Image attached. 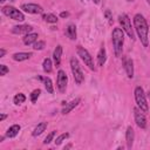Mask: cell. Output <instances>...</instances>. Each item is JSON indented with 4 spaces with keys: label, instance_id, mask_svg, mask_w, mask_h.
<instances>
[{
    "label": "cell",
    "instance_id": "cell-8",
    "mask_svg": "<svg viewBox=\"0 0 150 150\" xmlns=\"http://www.w3.org/2000/svg\"><path fill=\"white\" fill-rule=\"evenodd\" d=\"M67 83H68V77L67 74L63 70H59L57 71V79H56V86L60 93H64L66 88H67Z\"/></svg>",
    "mask_w": 150,
    "mask_h": 150
},
{
    "label": "cell",
    "instance_id": "cell-19",
    "mask_svg": "<svg viewBox=\"0 0 150 150\" xmlns=\"http://www.w3.org/2000/svg\"><path fill=\"white\" fill-rule=\"evenodd\" d=\"M105 60H107V53H105V48L102 46L97 53V63L98 66H103L105 63Z\"/></svg>",
    "mask_w": 150,
    "mask_h": 150
},
{
    "label": "cell",
    "instance_id": "cell-31",
    "mask_svg": "<svg viewBox=\"0 0 150 150\" xmlns=\"http://www.w3.org/2000/svg\"><path fill=\"white\" fill-rule=\"evenodd\" d=\"M60 16H61V18H67V16H69V13H68V12H61Z\"/></svg>",
    "mask_w": 150,
    "mask_h": 150
},
{
    "label": "cell",
    "instance_id": "cell-20",
    "mask_svg": "<svg viewBox=\"0 0 150 150\" xmlns=\"http://www.w3.org/2000/svg\"><path fill=\"white\" fill-rule=\"evenodd\" d=\"M19 131H20V125H19V124H13L12 127H9V128L7 129L6 136L9 137V138H13V137H15V136L19 134Z\"/></svg>",
    "mask_w": 150,
    "mask_h": 150
},
{
    "label": "cell",
    "instance_id": "cell-22",
    "mask_svg": "<svg viewBox=\"0 0 150 150\" xmlns=\"http://www.w3.org/2000/svg\"><path fill=\"white\" fill-rule=\"evenodd\" d=\"M43 82H45V87H46V90L49 93V94H53L54 93V88H53V83H52V80L49 77H45L43 79Z\"/></svg>",
    "mask_w": 150,
    "mask_h": 150
},
{
    "label": "cell",
    "instance_id": "cell-35",
    "mask_svg": "<svg viewBox=\"0 0 150 150\" xmlns=\"http://www.w3.org/2000/svg\"><path fill=\"white\" fill-rule=\"evenodd\" d=\"M93 1H94L95 4H100V1H101V0H93Z\"/></svg>",
    "mask_w": 150,
    "mask_h": 150
},
{
    "label": "cell",
    "instance_id": "cell-14",
    "mask_svg": "<svg viewBox=\"0 0 150 150\" xmlns=\"http://www.w3.org/2000/svg\"><path fill=\"white\" fill-rule=\"evenodd\" d=\"M80 101H81V98H80V97H76L75 100L70 101L69 103H66V105H64V107H63V109H62V114H63V115H66V114L70 112L75 107H77V104L80 103Z\"/></svg>",
    "mask_w": 150,
    "mask_h": 150
},
{
    "label": "cell",
    "instance_id": "cell-27",
    "mask_svg": "<svg viewBox=\"0 0 150 150\" xmlns=\"http://www.w3.org/2000/svg\"><path fill=\"white\" fill-rule=\"evenodd\" d=\"M40 94H41V90H40V89H35V90H33L32 94H30V101H32V102H36V100L39 98Z\"/></svg>",
    "mask_w": 150,
    "mask_h": 150
},
{
    "label": "cell",
    "instance_id": "cell-18",
    "mask_svg": "<svg viewBox=\"0 0 150 150\" xmlns=\"http://www.w3.org/2000/svg\"><path fill=\"white\" fill-rule=\"evenodd\" d=\"M32 56V53H25V52H20V53H15V54H13V60L14 61H19V62H21V61H25V60H28L29 57Z\"/></svg>",
    "mask_w": 150,
    "mask_h": 150
},
{
    "label": "cell",
    "instance_id": "cell-32",
    "mask_svg": "<svg viewBox=\"0 0 150 150\" xmlns=\"http://www.w3.org/2000/svg\"><path fill=\"white\" fill-rule=\"evenodd\" d=\"M5 54H6V50H5L4 48H1V49H0V57H4Z\"/></svg>",
    "mask_w": 150,
    "mask_h": 150
},
{
    "label": "cell",
    "instance_id": "cell-7",
    "mask_svg": "<svg viewBox=\"0 0 150 150\" xmlns=\"http://www.w3.org/2000/svg\"><path fill=\"white\" fill-rule=\"evenodd\" d=\"M76 52H77V55H79V56L82 59V61L84 62V64H86V66H88V68H89L90 70H94V69H95V67H94L93 57H91V55L89 54V52H88L86 48L81 47V46H77Z\"/></svg>",
    "mask_w": 150,
    "mask_h": 150
},
{
    "label": "cell",
    "instance_id": "cell-28",
    "mask_svg": "<svg viewBox=\"0 0 150 150\" xmlns=\"http://www.w3.org/2000/svg\"><path fill=\"white\" fill-rule=\"evenodd\" d=\"M55 134H56V131L55 130H53V131H50L48 135H47V137L45 138V141H43V144H49L53 139H54V136H55Z\"/></svg>",
    "mask_w": 150,
    "mask_h": 150
},
{
    "label": "cell",
    "instance_id": "cell-25",
    "mask_svg": "<svg viewBox=\"0 0 150 150\" xmlns=\"http://www.w3.org/2000/svg\"><path fill=\"white\" fill-rule=\"evenodd\" d=\"M26 101V96L22 94V93H19V94H16L15 96H14V98H13V102H14V104H21V103H23Z\"/></svg>",
    "mask_w": 150,
    "mask_h": 150
},
{
    "label": "cell",
    "instance_id": "cell-2",
    "mask_svg": "<svg viewBox=\"0 0 150 150\" xmlns=\"http://www.w3.org/2000/svg\"><path fill=\"white\" fill-rule=\"evenodd\" d=\"M111 39H112V45H114V52L117 57L122 55L123 52V42H124V32L122 28H114L111 33Z\"/></svg>",
    "mask_w": 150,
    "mask_h": 150
},
{
    "label": "cell",
    "instance_id": "cell-12",
    "mask_svg": "<svg viewBox=\"0 0 150 150\" xmlns=\"http://www.w3.org/2000/svg\"><path fill=\"white\" fill-rule=\"evenodd\" d=\"M123 67L129 79L134 77V62L131 59H124L123 60Z\"/></svg>",
    "mask_w": 150,
    "mask_h": 150
},
{
    "label": "cell",
    "instance_id": "cell-6",
    "mask_svg": "<svg viewBox=\"0 0 150 150\" xmlns=\"http://www.w3.org/2000/svg\"><path fill=\"white\" fill-rule=\"evenodd\" d=\"M118 22L120 25L122 26V29L124 33H127V35L130 38V39H135V35H134V30L131 28V21L129 19V16L127 14H121L118 16Z\"/></svg>",
    "mask_w": 150,
    "mask_h": 150
},
{
    "label": "cell",
    "instance_id": "cell-13",
    "mask_svg": "<svg viewBox=\"0 0 150 150\" xmlns=\"http://www.w3.org/2000/svg\"><path fill=\"white\" fill-rule=\"evenodd\" d=\"M134 138H135L134 129L131 127H128L127 131H125V142H127V148L128 149H131V146L134 144Z\"/></svg>",
    "mask_w": 150,
    "mask_h": 150
},
{
    "label": "cell",
    "instance_id": "cell-37",
    "mask_svg": "<svg viewBox=\"0 0 150 150\" xmlns=\"http://www.w3.org/2000/svg\"><path fill=\"white\" fill-rule=\"evenodd\" d=\"M82 1H84V0H82Z\"/></svg>",
    "mask_w": 150,
    "mask_h": 150
},
{
    "label": "cell",
    "instance_id": "cell-24",
    "mask_svg": "<svg viewBox=\"0 0 150 150\" xmlns=\"http://www.w3.org/2000/svg\"><path fill=\"white\" fill-rule=\"evenodd\" d=\"M42 68L46 73H50L52 71V60L50 59H45L43 60V63H42Z\"/></svg>",
    "mask_w": 150,
    "mask_h": 150
},
{
    "label": "cell",
    "instance_id": "cell-5",
    "mask_svg": "<svg viewBox=\"0 0 150 150\" xmlns=\"http://www.w3.org/2000/svg\"><path fill=\"white\" fill-rule=\"evenodd\" d=\"M2 13L6 16H8V18H11L13 20H16V21H23L25 20V15L22 14V12L16 9L13 6H5V7H2Z\"/></svg>",
    "mask_w": 150,
    "mask_h": 150
},
{
    "label": "cell",
    "instance_id": "cell-4",
    "mask_svg": "<svg viewBox=\"0 0 150 150\" xmlns=\"http://www.w3.org/2000/svg\"><path fill=\"white\" fill-rule=\"evenodd\" d=\"M70 68H71V73H73L75 82L77 84H81L83 82V80H84V75H83V71L81 69V66H80L79 61L75 57L70 59Z\"/></svg>",
    "mask_w": 150,
    "mask_h": 150
},
{
    "label": "cell",
    "instance_id": "cell-10",
    "mask_svg": "<svg viewBox=\"0 0 150 150\" xmlns=\"http://www.w3.org/2000/svg\"><path fill=\"white\" fill-rule=\"evenodd\" d=\"M21 9L29 14H41L43 12V8L38 4H23L21 5Z\"/></svg>",
    "mask_w": 150,
    "mask_h": 150
},
{
    "label": "cell",
    "instance_id": "cell-34",
    "mask_svg": "<svg viewBox=\"0 0 150 150\" xmlns=\"http://www.w3.org/2000/svg\"><path fill=\"white\" fill-rule=\"evenodd\" d=\"M6 117H7V115H6V114H1V115H0V121H4Z\"/></svg>",
    "mask_w": 150,
    "mask_h": 150
},
{
    "label": "cell",
    "instance_id": "cell-15",
    "mask_svg": "<svg viewBox=\"0 0 150 150\" xmlns=\"http://www.w3.org/2000/svg\"><path fill=\"white\" fill-rule=\"evenodd\" d=\"M61 55H62V46L57 45L53 52V59H54V63L56 67H59L61 63Z\"/></svg>",
    "mask_w": 150,
    "mask_h": 150
},
{
    "label": "cell",
    "instance_id": "cell-33",
    "mask_svg": "<svg viewBox=\"0 0 150 150\" xmlns=\"http://www.w3.org/2000/svg\"><path fill=\"white\" fill-rule=\"evenodd\" d=\"M104 14H105V16H107L109 20L111 19V18H110V11H105V13H104Z\"/></svg>",
    "mask_w": 150,
    "mask_h": 150
},
{
    "label": "cell",
    "instance_id": "cell-30",
    "mask_svg": "<svg viewBox=\"0 0 150 150\" xmlns=\"http://www.w3.org/2000/svg\"><path fill=\"white\" fill-rule=\"evenodd\" d=\"M8 71H9V69H8V67L6 64H0V75L1 76L6 75Z\"/></svg>",
    "mask_w": 150,
    "mask_h": 150
},
{
    "label": "cell",
    "instance_id": "cell-11",
    "mask_svg": "<svg viewBox=\"0 0 150 150\" xmlns=\"http://www.w3.org/2000/svg\"><path fill=\"white\" fill-rule=\"evenodd\" d=\"M32 29L33 28L29 25H18L12 28V32L14 34H28V33H32Z\"/></svg>",
    "mask_w": 150,
    "mask_h": 150
},
{
    "label": "cell",
    "instance_id": "cell-36",
    "mask_svg": "<svg viewBox=\"0 0 150 150\" xmlns=\"http://www.w3.org/2000/svg\"><path fill=\"white\" fill-rule=\"evenodd\" d=\"M5 1H6V0H0V2H5Z\"/></svg>",
    "mask_w": 150,
    "mask_h": 150
},
{
    "label": "cell",
    "instance_id": "cell-23",
    "mask_svg": "<svg viewBox=\"0 0 150 150\" xmlns=\"http://www.w3.org/2000/svg\"><path fill=\"white\" fill-rule=\"evenodd\" d=\"M42 19H43L46 22H49V23H55V22H57V18H56V15L50 14V13L45 14V15L42 16Z\"/></svg>",
    "mask_w": 150,
    "mask_h": 150
},
{
    "label": "cell",
    "instance_id": "cell-9",
    "mask_svg": "<svg viewBox=\"0 0 150 150\" xmlns=\"http://www.w3.org/2000/svg\"><path fill=\"white\" fill-rule=\"evenodd\" d=\"M134 117H135V122L137 124V127L144 129L146 127V118L145 115L143 114V111L139 108H134Z\"/></svg>",
    "mask_w": 150,
    "mask_h": 150
},
{
    "label": "cell",
    "instance_id": "cell-1",
    "mask_svg": "<svg viewBox=\"0 0 150 150\" xmlns=\"http://www.w3.org/2000/svg\"><path fill=\"white\" fill-rule=\"evenodd\" d=\"M134 27H135V30L141 40V43L144 46V47H148L149 45V26H148V22L145 20V18L142 15V14H136L134 16Z\"/></svg>",
    "mask_w": 150,
    "mask_h": 150
},
{
    "label": "cell",
    "instance_id": "cell-3",
    "mask_svg": "<svg viewBox=\"0 0 150 150\" xmlns=\"http://www.w3.org/2000/svg\"><path fill=\"white\" fill-rule=\"evenodd\" d=\"M134 94H135V101H136L137 107H138L143 112H148V111H149V105H148L146 97H145V93H144L143 88H142V87H136Z\"/></svg>",
    "mask_w": 150,
    "mask_h": 150
},
{
    "label": "cell",
    "instance_id": "cell-26",
    "mask_svg": "<svg viewBox=\"0 0 150 150\" xmlns=\"http://www.w3.org/2000/svg\"><path fill=\"white\" fill-rule=\"evenodd\" d=\"M69 137V134L68 132H63V134H61L59 137H56V139H55V144L56 145H60L64 139H67Z\"/></svg>",
    "mask_w": 150,
    "mask_h": 150
},
{
    "label": "cell",
    "instance_id": "cell-21",
    "mask_svg": "<svg viewBox=\"0 0 150 150\" xmlns=\"http://www.w3.org/2000/svg\"><path fill=\"white\" fill-rule=\"evenodd\" d=\"M46 128H47V122H41V123H39V124L35 127L34 131H33V136L36 137V136L41 135V134L46 130Z\"/></svg>",
    "mask_w": 150,
    "mask_h": 150
},
{
    "label": "cell",
    "instance_id": "cell-29",
    "mask_svg": "<svg viewBox=\"0 0 150 150\" xmlns=\"http://www.w3.org/2000/svg\"><path fill=\"white\" fill-rule=\"evenodd\" d=\"M33 48L35 50H42L45 48V41H36L33 43Z\"/></svg>",
    "mask_w": 150,
    "mask_h": 150
},
{
    "label": "cell",
    "instance_id": "cell-17",
    "mask_svg": "<svg viewBox=\"0 0 150 150\" xmlns=\"http://www.w3.org/2000/svg\"><path fill=\"white\" fill-rule=\"evenodd\" d=\"M66 35L70 39V40H75L76 39V27L74 23H69L66 28Z\"/></svg>",
    "mask_w": 150,
    "mask_h": 150
},
{
    "label": "cell",
    "instance_id": "cell-16",
    "mask_svg": "<svg viewBox=\"0 0 150 150\" xmlns=\"http://www.w3.org/2000/svg\"><path fill=\"white\" fill-rule=\"evenodd\" d=\"M38 38H39V36H38V33H28V34H26L25 38H23V43L27 45V46L33 45L34 42H36Z\"/></svg>",
    "mask_w": 150,
    "mask_h": 150
}]
</instances>
